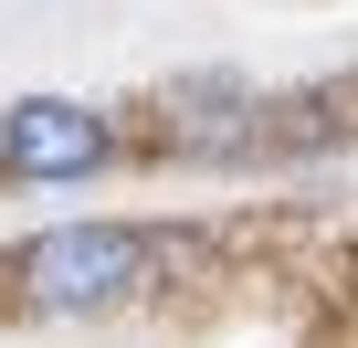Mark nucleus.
I'll return each instance as SVG.
<instances>
[{
  "mask_svg": "<svg viewBox=\"0 0 358 348\" xmlns=\"http://www.w3.org/2000/svg\"><path fill=\"white\" fill-rule=\"evenodd\" d=\"M169 137H179V148H201V158H222V148H243V137H253V95H243V85H222V74L179 85V95H169Z\"/></svg>",
  "mask_w": 358,
  "mask_h": 348,
  "instance_id": "nucleus-3",
  "label": "nucleus"
},
{
  "mask_svg": "<svg viewBox=\"0 0 358 348\" xmlns=\"http://www.w3.org/2000/svg\"><path fill=\"white\" fill-rule=\"evenodd\" d=\"M0 169L11 180H85V169H106V116L74 95H22L0 116Z\"/></svg>",
  "mask_w": 358,
  "mask_h": 348,
  "instance_id": "nucleus-2",
  "label": "nucleus"
},
{
  "mask_svg": "<svg viewBox=\"0 0 358 348\" xmlns=\"http://www.w3.org/2000/svg\"><path fill=\"white\" fill-rule=\"evenodd\" d=\"M11 274H22L32 316H95V306H127L158 274V232H137V222H74V232H43Z\"/></svg>",
  "mask_w": 358,
  "mask_h": 348,
  "instance_id": "nucleus-1",
  "label": "nucleus"
}]
</instances>
